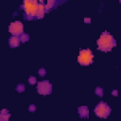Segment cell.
Returning a JSON list of instances; mask_svg holds the SVG:
<instances>
[{
  "instance_id": "obj_1",
  "label": "cell",
  "mask_w": 121,
  "mask_h": 121,
  "mask_svg": "<svg viewBox=\"0 0 121 121\" xmlns=\"http://www.w3.org/2000/svg\"><path fill=\"white\" fill-rule=\"evenodd\" d=\"M96 44H97L98 50L108 52V51H111L112 48L116 45V41L109 32L104 31L103 33H101L99 39L96 42Z\"/></svg>"
},
{
  "instance_id": "obj_2",
  "label": "cell",
  "mask_w": 121,
  "mask_h": 121,
  "mask_svg": "<svg viewBox=\"0 0 121 121\" xmlns=\"http://www.w3.org/2000/svg\"><path fill=\"white\" fill-rule=\"evenodd\" d=\"M24 9H25V19L32 20L37 18L39 2L36 0H26L24 1Z\"/></svg>"
},
{
  "instance_id": "obj_3",
  "label": "cell",
  "mask_w": 121,
  "mask_h": 121,
  "mask_svg": "<svg viewBox=\"0 0 121 121\" xmlns=\"http://www.w3.org/2000/svg\"><path fill=\"white\" fill-rule=\"evenodd\" d=\"M94 60V54L90 49H80L79 54L78 57V61L79 64L83 66H88L91 63H93Z\"/></svg>"
},
{
  "instance_id": "obj_4",
  "label": "cell",
  "mask_w": 121,
  "mask_h": 121,
  "mask_svg": "<svg viewBox=\"0 0 121 121\" xmlns=\"http://www.w3.org/2000/svg\"><path fill=\"white\" fill-rule=\"evenodd\" d=\"M94 112H95L96 116H98L100 118H107L111 113V108L107 103H105L103 101H100L95 106Z\"/></svg>"
},
{
  "instance_id": "obj_5",
  "label": "cell",
  "mask_w": 121,
  "mask_h": 121,
  "mask_svg": "<svg viewBox=\"0 0 121 121\" xmlns=\"http://www.w3.org/2000/svg\"><path fill=\"white\" fill-rule=\"evenodd\" d=\"M37 91L40 95H49L52 92V85L48 80L39 81L37 84Z\"/></svg>"
},
{
  "instance_id": "obj_6",
  "label": "cell",
  "mask_w": 121,
  "mask_h": 121,
  "mask_svg": "<svg viewBox=\"0 0 121 121\" xmlns=\"http://www.w3.org/2000/svg\"><path fill=\"white\" fill-rule=\"evenodd\" d=\"M24 30V26L23 23L20 21H15V22H11L9 26V31L13 35V36H20L23 33Z\"/></svg>"
},
{
  "instance_id": "obj_7",
  "label": "cell",
  "mask_w": 121,
  "mask_h": 121,
  "mask_svg": "<svg viewBox=\"0 0 121 121\" xmlns=\"http://www.w3.org/2000/svg\"><path fill=\"white\" fill-rule=\"evenodd\" d=\"M78 112L81 118H88L89 117V109L87 106H80L78 109Z\"/></svg>"
},
{
  "instance_id": "obj_8",
  "label": "cell",
  "mask_w": 121,
  "mask_h": 121,
  "mask_svg": "<svg viewBox=\"0 0 121 121\" xmlns=\"http://www.w3.org/2000/svg\"><path fill=\"white\" fill-rule=\"evenodd\" d=\"M20 43H21V42H20L19 37H16V36H12V37H10L9 40V46L12 47V48L18 47V46L20 45Z\"/></svg>"
},
{
  "instance_id": "obj_9",
  "label": "cell",
  "mask_w": 121,
  "mask_h": 121,
  "mask_svg": "<svg viewBox=\"0 0 121 121\" xmlns=\"http://www.w3.org/2000/svg\"><path fill=\"white\" fill-rule=\"evenodd\" d=\"M10 116V113L8 110L3 109L0 112V121H9V118Z\"/></svg>"
},
{
  "instance_id": "obj_10",
  "label": "cell",
  "mask_w": 121,
  "mask_h": 121,
  "mask_svg": "<svg viewBox=\"0 0 121 121\" xmlns=\"http://www.w3.org/2000/svg\"><path fill=\"white\" fill-rule=\"evenodd\" d=\"M19 39H20V42H22V43H26V42H27V41L29 40V35L26 34V33H24V32H23V33L20 35Z\"/></svg>"
},
{
  "instance_id": "obj_11",
  "label": "cell",
  "mask_w": 121,
  "mask_h": 121,
  "mask_svg": "<svg viewBox=\"0 0 121 121\" xmlns=\"http://www.w3.org/2000/svg\"><path fill=\"white\" fill-rule=\"evenodd\" d=\"M54 1H52V0H49V1H47L46 3H45V5H44V9H45V11L46 10H49L50 9H52L53 8V6H54Z\"/></svg>"
},
{
  "instance_id": "obj_12",
  "label": "cell",
  "mask_w": 121,
  "mask_h": 121,
  "mask_svg": "<svg viewBox=\"0 0 121 121\" xmlns=\"http://www.w3.org/2000/svg\"><path fill=\"white\" fill-rule=\"evenodd\" d=\"M95 93L96 95H98V96H100V97L103 96V89H102L101 87H96L95 90Z\"/></svg>"
},
{
  "instance_id": "obj_13",
  "label": "cell",
  "mask_w": 121,
  "mask_h": 121,
  "mask_svg": "<svg viewBox=\"0 0 121 121\" xmlns=\"http://www.w3.org/2000/svg\"><path fill=\"white\" fill-rule=\"evenodd\" d=\"M28 83L31 84V85H34L35 83H37V79H36V78L33 77V76H30V77L28 78Z\"/></svg>"
},
{
  "instance_id": "obj_14",
  "label": "cell",
  "mask_w": 121,
  "mask_h": 121,
  "mask_svg": "<svg viewBox=\"0 0 121 121\" xmlns=\"http://www.w3.org/2000/svg\"><path fill=\"white\" fill-rule=\"evenodd\" d=\"M38 74H39L40 77H44L45 74H46V70H45V68H40V69L38 70Z\"/></svg>"
},
{
  "instance_id": "obj_15",
  "label": "cell",
  "mask_w": 121,
  "mask_h": 121,
  "mask_svg": "<svg viewBox=\"0 0 121 121\" xmlns=\"http://www.w3.org/2000/svg\"><path fill=\"white\" fill-rule=\"evenodd\" d=\"M16 90H17L19 93L24 92V91H25V85H24V84H22V83L18 84V85H17V87H16Z\"/></svg>"
},
{
  "instance_id": "obj_16",
  "label": "cell",
  "mask_w": 121,
  "mask_h": 121,
  "mask_svg": "<svg viewBox=\"0 0 121 121\" xmlns=\"http://www.w3.org/2000/svg\"><path fill=\"white\" fill-rule=\"evenodd\" d=\"M28 111H29L30 112H34L36 111V106H35L34 104H30L29 107H28Z\"/></svg>"
},
{
  "instance_id": "obj_17",
  "label": "cell",
  "mask_w": 121,
  "mask_h": 121,
  "mask_svg": "<svg viewBox=\"0 0 121 121\" xmlns=\"http://www.w3.org/2000/svg\"><path fill=\"white\" fill-rule=\"evenodd\" d=\"M112 95H114V96H117V95H118V92H117V90H113V91L112 92Z\"/></svg>"
},
{
  "instance_id": "obj_18",
  "label": "cell",
  "mask_w": 121,
  "mask_h": 121,
  "mask_svg": "<svg viewBox=\"0 0 121 121\" xmlns=\"http://www.w3.org/2000/svg\"><path fill=\"white\" fill-rule=\"evenodd\" d=\"M84 22H85L86 24H90V23H91V19H90V18H85V19H84Z\"/></svg>"
}]
</instances>
